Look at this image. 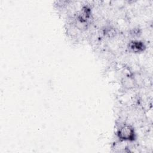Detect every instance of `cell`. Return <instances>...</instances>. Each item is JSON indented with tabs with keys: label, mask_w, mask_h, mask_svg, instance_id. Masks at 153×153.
<instances>
[{
	"label": "cell",
	"mask_w": 153,
	"mask_h": 153,
	"mask_svg": "<svg viewBox=\"0 0 153 153\" xmlns=\"http://www.w3.org/2000/svg\"><path fill=\"white\" fill-rule=\"evenodd\" d=\"M117 135L120 139L124 141L134 140L136 133L134 128L128 124L122 125L117 131Z\"/></svg>",
	"instance_id": "6da1fadb"
},
{
	"label": "cell",
	"mask_w": 153,
	"mask_h": 153,
	"mask_svg": "<svg viewBox=\"0 0 153 153\" xmlns=\"http://www.w3.org/2000/svg\"><path fill=\"white\" fill-rule=\"evenodd\" d=\"M129 48L133 52H140L145 48V45L143 42L139 41H133L129 44Z\"/></svg>",
	"instance_id": "7a4b0ae2"
}]
</instances>
